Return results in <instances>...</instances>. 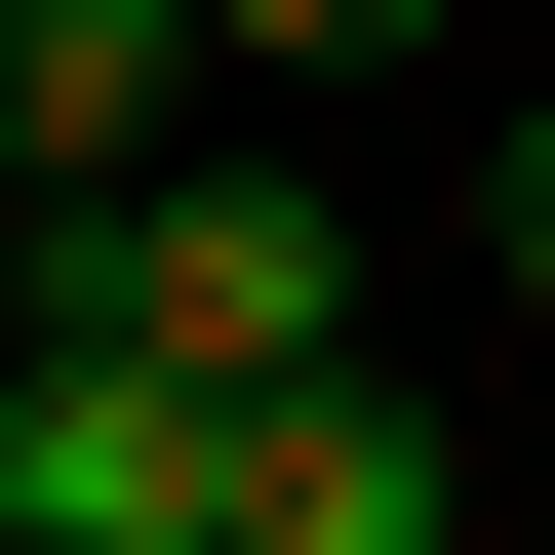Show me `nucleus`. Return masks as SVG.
<instances>
[{"label":"nucleus","mask_w":555,"mask_h":555,"mask_svg":"<svg viewBox=\"0 0 555 555\" xmlns=\"http://www.w3.org/2000/svg\"><path fill=\"white\" fill-rule=\"evenodd\" d=\"M516 278H555V80H516Z\"/></svg>","instance_id":"obj_6"},{"label":"nucleus","mask_w":555,"mask_h":555,"mask_svg":"<svg viewBox=\"0 0 555 555\" xmlns=\"http://www.w3.org/2000/svg\"><path fill=\"white\" fill-rule=\"evenodd\" d=\"M238 555H476L437 397H358V358H278V397H238Z\"/></svg>","instance_id":"obj_4"},{"label":"nucleus","mask_w":555,"mask_h":555,"mask_svg":"<svg viewBox=\"0 0 555 555\" xmlns=\"http://www.w3.org/2000/svg\"><path fill=\"white\" fill-rule=\"evenodd\" d=\"M159 159H198V0H0V238H80Z\"/></svg>","instance_id":"obj_3"},{"label":"nucleus","mask_w":555,"mask_h":555,"mask_svg":"<svg viewBox=\"0 0 555 555\" xmlns=\"http://www.w3.org/2000/svg\"><path fill=\"white\" fill-rule=\"evenodd\" d=\"M0 318L40 358H159V397H278V358H358V198L318 159H159L80 238H0Z\"/></svg>","instance_id":"obj_1"},{"label":"nucleus","mask_w":555,"mask_h":555,"mask_svg":"<svg viewBox=\"0 0 555 555\" xmlns=\"http://www.w3.org/2000/svg\"><path fill=\"white\" fill-rule=\"evenodd\" d=\"M0 555H238V397L40 358V318H0Z\"/></svg>","instance_id":"obj_2"},{"label":"nucleus","mask_w":555,"mask_h":555,"mask_svg":"<svg viewBox=\"0 0 555 555\" xmlns=\"http://www.w3.org/2000/svg\"><path fill=\"white\" fill-rule=\"evenodd\" d=\"M198 40H278V80H358V40H437V0H198Z\"/></svg>","instance_id":"obj_5"}]
</instances>
